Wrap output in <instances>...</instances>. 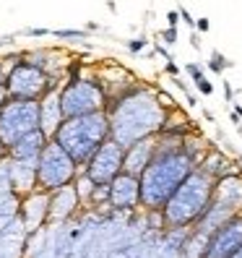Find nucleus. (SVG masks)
<instances>
[{"mask_svg":"<svg viewBox=\"0 0 242 258\" xmlns=\"http://www.w3.org/2000/svg\"><path fill=\"white\" fill-rule=\"evenodd\" d=\"M213 183L216 180L208 172H203L201 167L190 170L188 178L174 188V193L159 209L164 219V229H188L198 222L206 214V209L211 206Z\"/></svg>","mask_w":242,"mask_h":258,"instance_id":"obj_3","label":"nucleus"},{"mask_svg":"<svg viewBox=\"0 0 242 258\" xmlns=\"http://www.w3.org/2000/svg\"><path fill=\"white\" fill-rule=\"evenodd\" d=\"M229 258H242V245H240V248H237V251H235V253H232Z\"/></svg>","mask_w":242,"mask_h":258,"instance_id":"obj_39","label":"nucleus"},{"mask_svg":"<svg viewBox=\"0 0 242 258\" xmlns=\"http://www.w3.org/2000/svg\"><path fill=\"white\" fill-rule=\"evenodd\" d=\"M211 29V24H208V18H198L195 21V32H201V34H206Z\"/></svg>","mask_w":242,"mask_h":258,"instance_id":"obj_31","label":"nucleus"},{"mask_svg":"<svg viewBox=\"0 0 242 258\" xmlns=\"http://www.w3.org/2000/svg\"><path fill=\"white\" fill-rule=\"evenodd\" d=\"M146 44H148V39L141 34V37H136V39H128V42H125V47H128V52L138 55V52H143V50H146Z\"/></svg>","mask_w":242,"mask_h":258,"instance_id":"obj_25","label":"nucleus"},{"mask_svg":"<svg viewBox=\"0 0 242 258\" xmlns=\"http://www.w3.org/2000/svg\"><path fill=\"white\" fill-rule=\"evenodd\" d=\"M0 188L3 190H13L11 188V159L5 156H0Z\"/></svg>","mask_w":242,"mask_h":258,"instance_id":"obj_23","label":"nucleus"},{"mask_svg":"<svg viewBox=\"0 0 242 258\" xmlns=\"http://www.w3.org/2000/svg\"><path fill=\"white\" fill-rule=\"evenodd\" d=\"M156 52H159V55H162V58H164V60H174V58H172V52H170V50H167V47H164V44H162V42H156Z\"/></svg>","mask_w":242,"mask_h":258,"instance_id":"obj_32","label":"nucleus"},{"mask_svg":"<svg viewBox=\"0 0 242 258\" xmlns=\"http://www.w3.org/2000/svg\"><path fill=\"white\" fill-rule=\"evenodd\" d=\"M36 128H39V102L36 99L5 97L0 102V144L5 149Z\"/></svg>","mask_w":242,"mask_h":258,"instance_id":"obj_8","label":"nucleus"},{"mask_svg":"<svg viewBox=\"0 0 242 258\" xmlns=\"http://www.w3.org/2000/svg\"><path fill=\"white\" fill-rule=\"evenodd\" d=\"M107 105V91L102 86L99 76H81L68 78L60 84V110L63 117H76L89 115L97 110H104Z\"/></svg>","mask_w":242,"mask_h":258,"instance_id":"obj_6","label":"nucleus"},{"mask_svg":"<svg viewBox=\"0 0 242 258\" xmlns=\"http://www.w3.org/2000/svg\"><path fill=\"white\" fill-rule=\"evenodd\" d=\"M240 245H242V211L232 214L227 222L211 229L201 258H229Z\"/></svg>","mask_w":242,"mask_h":258,"instance_id":"obj_10","label":"nucleus"},{"mask_svg":"<svg viewBox=\"0 0 242 258\" xmlns=\"http://www.w3.org/2000/svg\"><path fill=\"white\" fill-rule=\"evenodd\" d=\"M123 151L125 149L117 141L107 138V141L86 159V164L81 167V172L86 175L94 185H107L117 172H123Z\"/></svg>","mask_w":242,"mask_h":258,"instance_id":"obj_9","label":"nucleus"},{"mask_svg":"<svg viewBox=\"0 0 242 258\" xmlns=\"http://www.w3.org/2000/svg\"><path fill=\"white\" fill-rule=\"evenodd\" d=\"M47 141H50V138L36 128V131L21 136L13 146H8V156H11V159H32V162H36Z\"/></svg>","mask_w":242,"mask_h":258,"instance_id":"obj_17","label":"nucleus"},{"mask_svg":"<svg viewBox=\"0 0 242 258\" xmlns=\"http://www.w3.org/2000/svg\"><path fill=\"white\" fill-rule=\"evenodd\" d=\"M177 13H180V18H182V24H188L190 29H195V18L190 16V11H188V8H180Z\"/></svg>","mask_w":242,"mask_h":258,"instance_id":"obj_30","label":"nucleus"},{"mask_svg":"<svg viewBox=\"0 0 242 258\" xmlns=\"http://www.w3.org/2000/svg\"><path fill=\"white\" fill-rule=\"evenodd\" d=\"M81 198H78V190L76 185H63L58 190L50 193V206H47V227H55V224H63L68 222V219H73L78 214L81 209Z\"/></svg>","mask_w":242,"mask_h":258,"instance_id":"obj_13","label":"nucleus"},{"mask_svg":"<svg viewBox=\"0 0 242 258\" xmlns=\"http://www.w3.org/2000/svg\"><path fill=\"white\" fill-rule=\"evenodd\" d=\"M232 112H235L240 120H242V105H240V102H235V110H232Z\"/></svg>","mask_w":242,"mask_h":258,"instance_id":"obj_37","label":"nucleus"},{"mask_svg":"<svg viewBox=\"0 0 242 258\" xmlns=\"http://www.w3.org/2000/svg\"><path fill=\"white\" fill-rule=\"evenodd\" d=\"M63 78L50 76L47 71H42L34 63L18 58L16 63H8L5 66V97L11 99H39L47 89L60 86Z\"/></svg>","mask_w":242,"mask_h":258,"instance_id":"obj_5","label":"nucleus"},{"mask_svg":"<svg viewBox=\"0 0 242 258\" xmlns=\"http://www.w3.org/2000/svg\"><path fill=\"white\" fill-rule=\"evenodd\" d=\"M198 167V162L182 149L180 136H156V149L151 162L138 175L141 188V209L159 211L164 201L174 193V188L188 178V172Z\"/></svg>","mask_w":242,"mask_h":258,"instance_id":"obj_2","label":"nucleus"},{"mask_svg":"<svg viewBox=\"0 0 242 258\" xmlns=\"http://www.w3.org/2000/svg\"><path fill=\"white\" fill-rule=\"evenodd\" d=\"M198 167L203 172H208L213 180L221 178V175H229V172H237V164H232L229 159L221 151L216 149H206V154L201 156V162H198Z\"/></svg>","mask_w":242,"mask_h":258,"instance_id":"obj_19","label":"nucleus"},{"mask_svg":"<svg viewBox=\"0 0 242 258\" xmlns=\"http://www.w3.org/2000/svg\"><path fill=\"white\" fill-rule=\"evenodd\" d=\"M0 258H29V235L18 219L0 232Z\"/></svg>","mask_w":242,"mask_h":258,"instance_id":"obj_16","label":"nucleus"},{"mask_svg":"<svg viewBox=\"0 0 242 258\" xmlns=\"http://www.w3.org/2000/svg\"><path fill=\"white\" fill-rule=\"evenodd\" d=\"M18 201H21V196L16 190L0 188V232L8 229L18 219Z\"/></svg>","mask_w":242,"mask_h":258,"instance_id":"obj_20","label":"nucleus"},{"mask_svg":"<svg viewBox=\"0 0 242 258\" xmlns=\"http://www.w3.org/2000/svg\"><path fill=\"white\" fill-rule=\"evenodd\" d=\"M224 91H227V102H232V99H235V91H232L229 84H224Z\"/></svg>","mask_w":242,"mask_h":258,"instance_id":"obj_36","label":"nucleus"},{"mask_svg":"<svg viewBox=\"0 0 242 258\" xmlns=\"http://www.w3.org/2000/svg\"><path fill=\"white\" fill-rule=\"evenodd\" d=\"M36 102H39V131L47 138H52V133L58 131V125L65 120L63 110H60V86L47 89Z\"/></svg>","mask_w":242,"mask_h":258,"instance_id":"obj_14","label":"nucleus"},{"mask_svg":"<svg viewBox=\"0 0 242 258\" xmlns=\"http://www.w3.org/2000/svg\"><path fill=\"white\" fill-rule=\"evenodd\" d=\"M232 66V60H227L224 55H221L219 50H213L211 52V60H208V68H211V73H216V76H221L227 68Z\"/></svg>","mask_w":242,"mask_h":258,"instance_id":"obj_22","label":"nucleus"},{"mask_svg":"<svg viewBox=\"0 0 242 258\" xmlns=\"http://www.w3.org/2000/svg\"><path fill=\"white\" fill-rule=\"evenodd\" d=\"M3 99H5V91H3V89H0V102H3Z\"/></svg>","mask_w":242,"mask_h":258,"instance_id":"obj_41","label":"nucleus"},{"mask_svg":"<svg viewBox=\"0 0 242 258\" xmlns=\"http://www.w3.org/2000/svg\"><path fill=\"white\" fill-rule=\"evenodd\" d=\"M159 39L164 44H177L180 42V32H177V26H167V29L159 32Z\"/></svg>","mask_w":242,"mask_h":258,"instance_id":"obj_24","label":"nucleus"},{"mask_svg":"<svg viewBox=\"0 0 242 258\" xmlns=\"http://www.w3.org/2000/svg\"><path fill=\"white\" fill-rule=\"evenodd\" d=\"M104 112L109 117V138L125 149L141 138L159 133L167 110L156 97V89L133 81L123 91L107 97Z\"/></svg>","mask_w":242,"mask_h":258,"instance_id":"obj_1","label":"nucleus"},{"mask_svg":"<svg viewBox=\"0 0 242 258\" xmlns=\"http://www.w3.org/2000/svg\"><path fill=\"white\" fill-rule=\"evenodd\" d=\"M26 37H50V29H44V26H32V29H24Z\"/></svg>","mask_w":242,"mask_h":258,"instance_id":"obj_27","label":"nucleus"},{"mask_svg":"<svg viewBox=\"0 0 242 258\" xmlns=\"http://www.w3.org/2000/svg\"><path fill=\"white\" fill-rule=\"evenodd\" d=\"M5 154H8V149H5L3 144H0V156H5Z\"/></svg>","mask_w":242,"mask_h":258,"instance_id":"obj_40","label":"nucleus"},{"mask_svg":"<svg viewBox=\"0 0 242 258\" xmlns=\"http://www.w3.org/2000/svg\"><path fill=\"white\" fill-rule=\"evenodd\" d=\"M107 138H109V117L104 110H97V112H89V115L65 117L58 125V131L52 133V141L60 144L78 167L86 164V159Z\"/></svg>","mask_w":242,"mask_h":258,"instance_id":"obj_4","label":"nucleus"},{"mask_svg":"<svg viewBox=\"0 0 242 258\" xmlns=\"http://www.w3.org/2000/svg\"><path fill=\"white\" fill-rule=\"evenodd\" d=\"M164 73L167 76H172V78H177L180 76V66L174 60H167V66H164Z\"/></svg>","mask_w":242,"mask_h":258,"instance_id":"obj_29","label":"nucleus"},{"mask_svg":"<svg viewBox=\"0 0 242 258\" xmlns=\"http://www.w3.org/2000/svg\"><path fill=\"white\" fill-rule=\"evenodd\" d=\"M3 84H5V63H3V58H0V89H3Z\"/></svg>","mask_w":242,"mask_h":258,"instance_id":"obj_34","label":"nucleus"},{"mask_svg":"<svg viewBox=\"0 0 242 258\" xmlns=\"http://www.w3.org/2000/svg\"><path fill=\"white\" fill-rule=\"evenodd\" d=\"M193 84H195V89H198L203 97H211V94H213V84H211L206 76H198V78L193 81Z\"/></svg>","mask_w":242,"mask_h":258,"instance_id":"obj_26","label":"nucleus"},{"mask_svg":"<svg viewBox=\"0 0 242 258\" xmlns=\"http://www.w3.org/2000/svg\"><path fill=\"white\" fill-rule=\"evenodd\" d=\"M237 131H240V136H242V123H237Z\"/></svg>","mask_w":242,"mask_h":258,"instance_id":"obj_42","label":"nucleus"},{"mask_svg":"<svg viewBox=\"0 0 242 258\" xmlns=\"http://www.w3.org/2000/svg\"><path fill=\"white\" fill-rule=\"evenodd\" d=\"M190 44H193V50H201V39H198V32H193V34H190Z\"/></svg>","mask_w":242,"mask_h":258,"instance_id":"obj_35","label":"nucleus"},{"mask_svg":"<svg viewBox=\"0 0 242 258\" xmlns=\"http://www.w3.org/2000/svg\"><path fill=\"white\" fill-rule=\"evenodd\" d=\"M50 37H58V39H70V42H81L89 39L86 29H50Z\"/></svg>","mask_w":242,"mask_h":258,"instance_id":"obj_21","label":"nucleus"},{"mask_svg":"<svg viewBox=\"0 0 242 258\" xmlns=\"http://www.w3.org/2000/svg\"><path fill=\"white\" fill-rule=\"evenodd\" d=\"M154 149H156V136H148V138H141V141L125 146V151H123V172L136 175V178H138V175L143 172L146 164L151 162Z\"/></svg>","mask_w":242,"mask_h":258,"instance_id":"obj_15","label":"nucleus"},{"mask_svg":"<svg viewBox=\"0 0 242 258\" xmlns=\"http://www.w3.org/2000/svg\"><path fill=\"white\" fill-rule=\"evenodd\" d=\"M11 159V156H8ZM11 188L24 196L36 188V162L32 159H11Z\"/></svg>","mask_w":242,"mask_h":258,"instance_id":"obj_18","label":"nucleus"},{"mask_svg":"<svg viewBox=\"0 0 242 258\" xmlns=\"http://www.w3.org/2000/svg\"><path fill=\"white\" fill-rule=\"evenodd\" d=\"M177 21H180V13H177V11H170V13H167V24H170V26H177Z\"/></svg>","mask_w":242,"mask_h":258,"instance_id":"obj_33","label":"nucleus"},{"mask_svg":"<svg viewBox=\"0 0 242 258\" xmlns=\"http://www.w3.org/2000/svg\"><path fill=\"white\" fill-rule=\"evenodd\" d=\"M185 71H188V76L195 81L198 76H203V68L198 66V63H188V66H185Z\"/></svg>","mask_w":242,"mask_h":258,"instance_id":"obj_28","label":"nucleus"},{"mask_svg":"<svg viewBox=\"0 0 242 258\" xmlns=\"http://www.w3.org/2000/svg\"><path fill=\"white\" fill-rule=\"evenodd\" d=\"M107 206L112 211H136L141 209V188H138V178L128 172H117L112 180L107 183Z\"/></svg>","mask_w":242,"mask_h":258,"instance_id":"obj_12","label":"nucleus"},{"mask_svg":"<svg viewBox=\"0 0 242 258\" xmlns=\"http://www.w3.org/2000/svg\"><path fill=\"white\" fill-rule=\"evenodd\" d=\"M78 172H81V167L70 159V154L50 138L44 144L39 159H36V188L52 193L63 185H70Z\"/></svg>","mask_w":242,"mask_h":258,"instance_id":"obj_7","label":"nucleus"},{"mask_svg":"<svg viewBox=\"0 0 242 258\" xmlns=\"http://www.w3.org/2000/svg\"><path fill=\"white\" fill-rule=\"evenodd\" d=\"M203 117H206L208 123H213V112H211V110H203Z\"/></svg>","mask_w":242,"mask_h":258,"instance_id":"obj_38","label":"nucleus"},{"mask_svg":"<svg viewBox=\"0 0 242 258\" xmlns=\"http://www.w3.org/2000/svg\"><path fill=\"white\" fill-rule=\"evenodd\" d=\"M47 206H50V193L34 188L24 193L18 201V222L26 229V235H36L47 227Z\"/></svg>","mask_w":242,"mask_h":258,"instance_id":"obj_11","label":"nucleus"}]
</instances>
